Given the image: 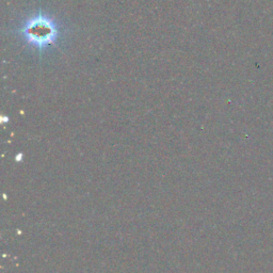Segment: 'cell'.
I'll use <instances>...</instances> for the list:
<instances>
[{
    "instance_id": "6da1fadb",
    "label": "cell",
    "mask_w": 273,
    "mask_h": 273,
    "mask_svg": "<svg viewBox=\"0 0 273 273\" xmlns=\"http://www.w3.org/2000/svg\"><path fill=\"white\" fill-rule=\"evenodd\" d=\"M18 32L24 40L42 53L44 49L54 45L59 36V28L50 16L38 13L32 16L21 26Z\"/></svg>"
}]
</instances>
